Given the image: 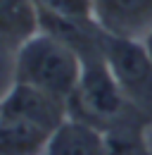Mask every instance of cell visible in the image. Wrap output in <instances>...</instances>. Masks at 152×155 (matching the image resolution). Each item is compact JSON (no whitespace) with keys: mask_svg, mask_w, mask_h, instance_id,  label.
<instances>
[{"mask_svg":"<svg viewBox=\"0 0 152 155\" xmlns=\"http://www.w3.org/2000/svg\"><path fill=\"white\" fill-rule=\"evenodd\" d=\"M83 72V58L71 43L40 29L17 48L14 81L36 86L40 91L69 103Z\"/></svg>","mask_w":152,"mask_h":155,"instance_id":"obj_1","label":"cell"},{"mask_svg":"<svg viewBox=\"0 0 152 155\" xmlns=\"http://www.w3.org/2000/svg\"><path fill=\"white\" fill-rule=\"evenodd\" d=\"M81 58H83L81 81L76 86V93L69 100V110L76 107L78 115L71 117L83 119L102 131L124 127L128 98L121 91L119 81L114 79L112 69L100 50V41H97V45L83 50Z\"/></svg>","mask_w":152,"mask_h":155,"instance_id":"obj_2","label":"cell"},{"mask_svg":"<svg viewBox=\"0 0 152 155\" xmlns=\"http://www.w3.org/2000/svg\"><path fill=\"white\" fill-rule=\"evenodd\" d=\"M100 50L128 103L152 110V60L143 41L112 36L100 29Z\"/></svg>","mask_w":152,"mask_h":155,"instance_id":"obj_3","label":"cell"},{"mask_svg":"<svg viewBox=\"0 0 152 155\" xmlns=\"http://www.w3.org/2000/svg\"><path fill=\"white\" fill-rule=\"evenodd\" d=\"M0 115L33 124L38 129L52 134L57 127L69 117V103L40 91L36 86L14 81L7 96L2 98V112Z\"/></svg>","mask_w":152,"mask_h":155,"instance_id":"obj_4","label":"cell"},{"mask_svg":"<svg viewBox=\"0 0 152 155\" xmlns=\"http://www.w3.org/2000/svg\"><path fill=\"white\" fill-rule=\"evenodd\" d=\"M93 17L105 34L143 41L152 31V0H93Z\"/></svg>","mask_w":152,"mask_h":155,"instance_id":"obj_5","label":"cell"},{"mask_svg":"<svg viewBox=\"0 0 152 155\" xmlns=\"http://www.w3.org/2000/svg\"><path fill=\"white\" fill-rule=\"evenodd\" d=\"M102 150H105L102 129L83 119L67 117L52 131L45 155H102Z\"/></svg>","mask_w":152,"mask_h":155,"instance_id":"obj_6","label":"cell"},{"mask_svg":"<svg viewBox=\"0 0 152 155\" xmlns=\"http://www.w3.org/2000/svg\"><path fill=\"white\" fill-rule=\"evenodd\" d=\"M40 31V12L33 0H0V43L19 48Z\"/></svg>","mask_w":152,"mask_h":155,"instance_id":"obj_7","label":"cell"},{"mask_svg":"<svg viewBox=\"0 0 152 155\" xmlns=\"http://www.w3.org/2000/svg\"><path fill=\"white\" fill-rule=\"evenodd\" d=\"M50 136L33 124L0 115V155H45Z\"/></svg>","mask_w":152,"mask_h":155,"instance_id":"obj_8","label":"cell"},{"mask_svg":"<svg viewBox=\"0 0 152 155\" xmlns=\"http://www.w3.org/2000/svg\"><path fill=\"white\" fill-rule=\"evenodd\" d=\"M40 17L67 19L78 24H95L93 0H33Z\"/></svg>","mask_w":152,"mask_h":155,"instance_id":"obj_9","label":"cell"},{"mask_svg":"<svg viewBox=\"0 0 152 155\" xmlns=\"http://www.w3.org/2000/svg\"><path fill=\"white\" fill-rule=\"evenodd\" d=\"M102 155H150L140 131H133V127H116L105 131V150Z\"/></svg>","mask_w":152,"mask_h":155,"instance_id":"obj_10","label":"cell"},{"mask_svg":"<svg viewBox=\"0 0 152 155\" xmlns=\"http://www.w3.org/2000/svg\"><path fill=\"white\" fill-rule=\"evenodd\" d=\"M143 45H145V50H147V55H150V60H152V31L143 38Z\"/></svg>","mask_w":152,"mask_h":155,"instance_id":"obj_11","label":"cell"},{"mask_svg":"<svg viewBox=\"0 0 152 155\" xmlns=\"http://www.w3.org/2000/svg\"><path fill=\"white\" fill-rule=\"evenodd\" d=\"M0 112H2V100H0Z\"/></svg>","mask_w":152,"mask_h":155,"instance_id":"obj_12","label":"cell"}]
</instances>
